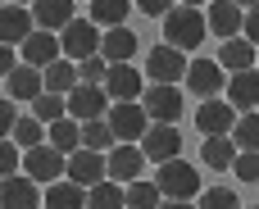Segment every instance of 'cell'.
<instances>
[{
  "instance_id": "6da1fadb",
  "label": "cell",
  "mask_w": 259,
  "mask_h": 209,
  "mask_svg": "<svg viewBox=\"0 0 259 209\" xmlns=\"http://www.w3.org/2000/svg\"><path fill=\"white\" fill-rule=\"evenodd\" d=\"M205 36H209L205 9H196V5H173V9L164 14V41H168V46H178V50H196Z\"/></svg>"
},
{
  "instance_id": "7a4b0ae2",
  "label": "cell",
  "mask_w": 259,
  "mask_h": 209,
  "mask_svg": "<svg viewBox=\"0 0 259 209\" xmlns=\"http://www.w3.org/2000/svg\"><path fill=\"white\" fill-rule=\"evenodd\" d=\"M155 182H159L164 200H196V196H200V173H196V164H187L182 155H178V159H164V164L155 169Z\"/></svg>"
},
{
  "instance_id": "3957f363",
  "label": "cell",
  "mask_w": 259,
  "mask_h": 209,
  "mask_svg": "<svg viewBox=\"0 0 259 209\" xmlns=\"http://www.w3.org/2000/svg\"><path fill=\"white\" fill-rule=\"evenodd\" d=\"M100 36H105V27H96L91 18H73V23H68V27L59 32V46H64V59L82 64V59L100 55Z\"/></svg>"
},
{
  "instance_id": "277c9868",
  "label": "cell",
  "mask_w": 259,
  "mask_h": 209,
  "mask_svg": "<svg viewBox=\"0 0 259 209\" xmlns=\"http://www.w3.org/2000/svg\"><path fill=\"white\" fill-rule=\"evenodd\" d=\"M182 82H187V91H191L196 100H214V96L228 87V68H223L219 59H191Z\"/></svg>"
},
{
  "instance_id": "5b68a950",
  "label": "cell",
  "mask_w": 259,
  "mask_h": 209,
  "mask_svg": "<svg viewBox=\"0 0 259 209\" xmlns=\"http://www.w3.org/2000/svg\"><path fill=\"white\" fill-rule=\"evenodd\" d=\"M105 118H109V128H114V141H141L146 137V105L141 100H118L114 109H105Z\"/></svg>"
},
{
  "instance_id": "8992f818",
  "label": "cell",
  "mask_w": 259,
  "mask_h": 209,
  "mask_svg": "<svg viewBox=\"0 0 259 209\" xmlns=\"http://www.w3.org/2000/svg\"><path fill=\"white\" fill-rule=\"evenodd\" d=\"M64 164H68V155H64V150H55L50 141H41V146L23 150V173H27L32 182H59V178H64Z\"/></svg>"
},
{
  "instance_id": "52a82bcc",
  "label": "cell",
  "mask_w": 259,
  "mask_h": 209,
  "mask_svg": "<svg viewBox=\"0 0 259 209\" xmlns=\"http://www.w3.org/2000/svg\"><path fill=\"white\" fill-rule=\"evenodd\" d=\"M64 178L77 182V187H96V182H105V178H109V159H105V150H87V146H77V150L68 155V164H64Z\"/></svg>"
},
{
  "instance_id": "ba28073f",
  "label": "cell",
  "mask_w": 259,
  "mask_h": 209,
  "mask_svg": "<svg viewBox=\"0 0 259 209\" xmlns=\"http://www.w3.org/2000/svg\"><path fill=\"white\" fill-rule=\"evenodd\" d=\"M146 73H150V82H178V77H187V50H178L168 41L150 46L146 50Z\"/></svg>"
},
{
  "instance_id": "9c48e42d",
  "label": "cell",
  "mask_w": 259,
  "mask_h": 209,
  "mask_svg": "<svg viewBox=\"0 0 259 209\" xmlns=\"http://www.w3.org/2000/svg\"><path fill=\"white\" fill-rule=\"evenodd\" d=\"M64 100H68V114H73L77 123L105 118V109H109V96H105V87H100V82H77Z\"/></svg>"
},
{
  "instance_id": "30bf717a",
  "label": "cell",
  "mask_w": 259,
  "mask_h": 209,
  "mask_svg": "<svg viewBox=\"0 0 259 209\" xmlns=\"http://www.w3.org/2000/svg\"><path fill=\"white\" fill-rule=\"evenodd\" d=\"M141 96H146V114L155 123H178V114H182V87L178 82H150Z\"/></svg>"
},
{
  "instance_id": "8fae6325",
  "label": "cell",
  "mask_w": 259,
  "mask_h": 209,
  "mask_svg": "<svg viewBox=\"0 0 259 209\" xmlns=\"http://www.w3.org/2000/svg\"><path fill=\"white\" fill-rule=\"evenodd\" d=\"M237 118H241V114L228 105V96H223V100L214 96V100H200V105H196V128H200V137H228V132L237 128Z\"/></svg>"
},
{
  "instance_id": "7c38bea8",
  "label": "cell",
  "mask_w": 259,
  "mask_h": 209,
  "mask_svg": "<svg viewBox=\"0 0 259 209\" xmlns=\"http://www.w3.org/2000/svg\"><path fill=\"white\" fill-rule=\"evenodd\" d=\"M141 141H146L141 150H146L150 164H164V159H178V155H182V132H178L173 123H150Z\"/></svg>"
},
{
  "instance_id": "4fadbf2b",
  "label": "cell",
  "mask_w": 259,
  "mask_h": 209,
  "mask_svg": "<svg viewBox=\"0 0 259 209\" xmlns=\"http://www.w3.org/2000/svg\"><path fill=\"white\" fill-rule=\"evenodd\" d=\"M105 159H109V178H114V182H123V187H127V182H137V178L146 173V150H141L137 141H118Z\"/></svg>"
},
{
  "instance_id": "5bb4252c",
  "label": "cell",
  "mask_w": 259,
  "mask_h": 209,
  "mask_svg": "<svg viewBox=\"0 0 259 209\" xmlns=\"http://www.w3.org/2000/svg\"><path fill=\"white\" fill-rule=\"evenodd\" d=\"M105 96L118 105V100H141V91H146V77L132 68V64H109V73H105Z\"/></svg>"
},
{
  "instance_id": "9a60e30c",
  "label": "cell",
  "mask_w": 259,
  "mask_h": 209,
  "mask_svg": "<svg viewBox=\"0 0 259 209\" xmlns=\"http://www.w3.org/2000/svg\"><path fill=\"white\" fill-rule=\"evenodd\" d=\"M36 32V18H32V5H0V41L5 46H23L27 36Z\"/></svg>"
},
{
  "instance_id": "2e32d148",
  "label": "cell",
  "mask_w": 259,
  "mask_h": 209,
  "mask_svg": "<svg viewBox=\"0 0 259 209\" xmlns=\"http://www.w3.org/2000/svg\"><path fill=\"white\" fill-rule=\"evenodd\" d=\"M59 55H64L59 32H46V27H36V32L18 46V59H23V64H32V68H46V64H55Z\"/></svg>"
},
{
  "instance_id": "e0dca14e",
  "label": "cell",
  "mask_w": 259,
  "mask_h": 209,
  "mask_svg": "<svg viewBox=\"0 0 259 209\" xmlns=\"http://www.w3.org/2000/svg\"><path fill=\"white\" fill-rule=\"evenodd\" d=\"M205 23H209V32L214 36H241V23H246V9L237 5V0H209L205 5Z\"/></svg>"
},
{
  "instance_id": "ac0fdd59",
  "label": "cell",
  "mask_w": 259,
  "mask_h": 209,
  "mask_svg": "<svg viewBox=\"0 0 259 209\" xmlns=\"http://www.w3.org/2000/svg\"><path fill=\"white\" fill-rule=\"evenodd\" d=\"M223 96H228V105H232L237 114H250V109H259V68L232 73V77H228V87H223Z\"/></svg>"
},
{
  "instance_id": "d6986e66",
  "label": "cell",
  "mask_w": 259,
  "mask_h": 209,
  "mask_svg": "<svg viewBox=\"0 0 259 209\" xmlns=\"http://www.w3.org/2000/svg\"><path fill=\"white\" fill-rule=\"evenodd\" d=\"M41 205V191L27 173H14L0 182V209H36Z\"/></svg>"
},
{
  "instance_id": "ffe728a7",
  "label": "cell",
  "mask_w": 259,
  "mask_h": 209,
  "mask_svg": "<svg viewBox=\"0 0 259 209\" xmlns=\"http://www.w3.org/2000/svg\"><path fill=\"white\" fill-rule=\"evenodd\" d=\"M5 91H9V100L32 105V100L46 91V77H41V68H32V64H23V59H18V68L5 77Z\"/></svg>"
},
{
  "instance_id": "44dd1931",
  "label": "cell",
  "mask_w": 259,
  "mask_h": 209,
  "mask_svg": "<svg viewBox=\"0 0 259 209\" xmlns=\"http://www.w3.org/2000/svg\"><path fill=\"white\" fill-rule=\"evenodd\" d=\"M137 46H141V41H137V32H132V27H123V23H118V27H105V36H100V55H105L109 64H132Z\"/></svg>"
},
{
  "instance_id": "7402d4cb",
  "label": "cell",
  "mask_w": 259,
  "mask_h": 209,
  "mask_svg": "<svg viewBox=\"0 0 259 209\" xmlns=\"http://www.w3.org/2000/svg\"><path fill=\"white\" fill-rule=\"evenodd\" d=\"M73 5H77V0H32V18H36V27H46V32H64V27L77 18Z\"/></svg>"
},
{
  "instance_id": "603a6c76",
  "label": "cell",
  "mask_w": 259,
  "mask_h": 209,
  "mask_svg": "<svg viewBox=\"0 0 259 209\" xmlns=\"http://www.w3.org/2000/svg\"><path fill=\"white\" fill-rule=\"evenodd\" d=\"M41 209H87V187H77V182H68V178L46 182Z\"/></svg>"
},
{
  "instance_id": "cb8c5ba5",
  "label": "cell",
  "mask_w": 259,
  "mask_h": 209,
  "mask_svg": "<svg viewBox=\"0 0 259 209\" xmlns=\"http://www.w3.org/2000/svg\"><path fill=\"white\" fill-rule=\"evenodd\" d=\"M219 64H223L228 73H246V68H255V64H259L255 41H250V36H228V41L219 46Z\"/></svg>"
},
{
  "instance_id": "d4e9b609",
  "label": "cell",
  "mask_w": 259,
  "mask_h": 209,
  "mask_svg": "<svg viewBox=\"0 0 259 209\" xmlns=\"http://www.w3.org/2000/svg\"><path fill=\"white\" fill-rule=\"evenodd\" d=\"M46 141H50L55 150H64V155H73V150L82 146V123H77L73 114H64V118H55V123L46 128Z\"/></svg>"
},
{
  "instance_id": "484cf974",
  "label": "cell",
  "mask_w": 259,
  "mask_h": 209,
  "mask_svg": "<svg viewBox=\"0 0 259 209\" xmlns=\"http://www.w3.org/2000/svg\"><path fill=\"white\" fill-rule=\"evenodd\" d=\"M237 155H241V150H237L232 132H228V137H205V146H200V159H205L209 169H219V173H223V169H232V164H237Z\"/></svg>"
},
{
  "instance_id": "4316f807",
  "label": "cell",
  "mask_w": 259,
  "mask_h": 209,
  "mask_svg": "<svg viewBox=\"0 0 259 209\" xmlns=\"http://www.w3.org/2000/svg\"><path fill=\"white\" fill-rule=\"evenodd\" d=\"M41 77H46V91H59V96H68V91L82 82V77H77V64H73V59H64V55H59L55 64H46V68H41Z\"/></svg>"
},
{
  "instance_id": "83f0119b",
  "label": "cell",
  "mask_w": 259,
  "mask_h": 209,
  "mask_svg": "<svg viewBox=\"0 0 259 209\" xmlns=\"http://www.w3.org/2000/svg\"><path fill=\"white\" fill-rule=\"evenodd\" d=\"M87 209H127V191H123V182L105 178V182L87 187Z\"/></svg>"
},
{
  "instance_id": "f1b7e54d",
  "label": "cell",
  "mask_w": 259,
  "mask_h": 209,
  "mask_svg": "<svg viewBox=\"0 0 259 209\" xmlns=\"http://www.w3.org/2000/svg\"><path fill=\"white\" fill-rule=\"evenodd\" d=\"M91 5V23L96 27H118V23H127V14L137 9L132 0H87Z\"/></svg>"
},
{
  "instance_id": "f546056e",
  "label": "cell",
  "mask_w": 259,
  "mask_h": 209,
  "mask_svg": "<svg viewBox=\"0 0 259 209\" xmlns=\"http://www.w3.org/2000/svg\"><path fill=\"white\" fill-rule=\"evenodd\" d=\"M14 146H23V150H32V146H41L46 141V123L36 118V114H18V123H14Z\"/></svg>"
},
{
  "instance_id": "4dcf8cb0",
  "label": "cell",
  "mask_w": 259,
  "mask_h": 209,
  "mask_svg": "<svg viewBox=\"0 0 259 209\" xmlns=\"http://www.w3.org/2000/svg\"><path fill=\"white\" fill-rule=\"evenodd\" d=\"M127 191V209H159V200H164V191H159V182H127L123 187Z\"/></svg>"
},
{
  "instance_id": "1f68e13d",
  "label": "cell",
  "mask_w": 259,
  "mask_h": 209,
  "mask_svg": "<svg viewBox=\"0 0 259 209\" xmlns=\"http://www.w3.org/2000/svg\"><path fill=\"white\" fill-rule=\"evenodd\" d=\"M32 114H36V118H41V123L50 128L55 118H64V114H68V100H64L59 91H41V96L32 100Z\"/></svg>"
},
{
  "instance_id": "d6a6232c",
  "label": "cell",
  "mask_w": 259,
  "mask_h": 209,
  "mask_svg": "<svg viewBox=\"0 0 259 209\" xmlns=\"http://www.w3.org/2000/svg\"><path fill=\"white\" fill-rule=\"evenodd\" d=\"M82 146H87V150H109V146H114V128H109V118H91V123H82Z\"/></svg>"
},
{
  "instance_id": "836d02e7",
  "label": "cell",
  "mask_w": 259,
  "mask_h": 209,
  "mask_svg": "<svg viewBox=\"0 0 259 209\" xmlns=\"http://www.w3.org/2000/svg\"><path fill=\"white\" fill-rule=\"evenodd\" d=\"M232 141H237V150H259V109H250V114L237 118Z\"/></svg>"
},
{
  "instance_id": "e575fe53",
  "label": "cell",
  "mask_w": 259,
  "mask_h": 209,
  "mask_svg": "<svg viewBox=\"0 0 259 209\" xmlns=\"http://www.w3.org/2000/svg\"><path fill=\"white\" fill-rule=\"evenodd\" d=\"M196 209H241V200H237L232 187H209V191L196 196Z\"/></svg>"
},
{
  "instance_id": "d590c367",
  "label": "cell",
  "mask_w": 259,
  "mask_h": 209,
  "mask_svg": "<svg viewBox=\"0 0 259 209\" xmlns=\"http://www.w3.org/2000/svg\"><path fill=\"white\" fill-rule=\"evenodd\" d=\"M23 169V146H14V137H0V182L14 178Z\"/></svg>"
},
{
  "instance_id": "8d00e7d4",
  "label": "cell",
  "mask_w": 259,
  "mask_h": 209,
  "mask_svg": "<svg viewBox=\"0 0 259 209\" xmlns=\"http://www.w3.org/2000/svg\"><path fill=\"white\" fill-rule=\"evenodd\" d=\"M232 173H237L241 182H259V150H241L237 164H232Z\"/></svg>"
},
{
  "instance_id": "74e56055",
  "label": "cell",
  "mask_w": 259,
  "mask_h": 209,
  "mask_svg": "<svg viewBox=\"0 0 259 209\" xmlns=\"http://www.w3.org/2000/svg\"><path fill=\"white\" fill-rule=\"evenodd\" d=\"M105 73H109V59H105V55H91V59L77 64V77H82V82H105Z\"/></svg>"
},
{
  "instance_id": "f35d334b",
  "label": "cell",
  "mask_w": 259,
  "mask_h": 209,
  "mask_svg": "<svg viewBox=\"0 0 259 209\" xmlns=\"http://www.w3.org/2000/svg\"><path fill=\"white\" fill-rule=\"evenodd\" d=\"M132 5H137V9H141L146 18H164V14H168V9H173L178 0H132Z\"/></svg>"
},
{
  "instance_id": "ab89813d",
  "label": "cell",
  "mask_w": 259,
  "mask_h": 209,
  "mask_svg": "<svg viewBox=\"0 0 259 209\" xmlns=\"http://www.w3.org/2000/svg\"><path fill=\"white\" fill-rule=\"evenodd\" d=\"M14 123H18V109H14V100L5 96V100H0V137H9Z\"/></svg>"
},
{
  "instance_id": "60d3db41",
  "label": "cell",
  "mask_w": 259,
  "mask_h": 209,
  "mask_svg": "<svg viewBox=\"0 0 259 209\" xmlns=\"http://www.w3.org/2000/svg\"><path fill=\"white\" fill-rule=\"evenodd\" d=\"M14 68H18V55H14V46H5V41H0V77H9Z\"/></svg>"
},
{
  "instance_id": "b9f144b4",
  "label": "cell",
  "mask_w": 259,
  "mask_h": 209,
  "mask_svg": "<svg viewBox=\"0 0 259 209\" xmlns=\"http://www.w3.org/2000/svg\"><path fill=\"white\" fill-rule=\"evenodd\" d=\"M241 36H250V41L259 46V5H255V9H246V23H241Z\"/></svg>"
},
{
  "instance_id": "7bdbcfd3",
  "label": "cell",
  "mask_w": 259,
  "mask_h": 209,
  "mask_svg": "<svg viewBox=\"0 0 259 209\" xmlns=\"http://www.w3.org/2000/svg\"><path fill=\"white\" fill-rule=\"evenodd\" d=\"M159 209H196L191 200H159Z\"/></svg>"
},
{
  "instance_id": "ee69618b",
  "label": "cell",
  "mask_w": 259,
  "mask_h": 209,
  "mask_svg": "<svg viewBox=\"0 0 259 209\" xmlns=\"http://www.w3.org/2000/svg\"><path fill=\"white\" fill-rule=\"evenodd\" d=\"M178 5H196V9H205V5H209V0H178Z\"/></svg>"
},
{
  "instance_id": "f6af8a7d",
  "label": "cell",
  "mask_w": 259,
  "mask_h": 209,
  "mask_svg": "<svg viewBox=\"0 0 259 209\" xmlns=\"http://www.w3.org/2000/svg\"><path fill=\"white\" fill-rule=\"evenodd\" d=\"M237 5H241V9H255V5H259V0H237Z\"/></svg>"
},
{
  "instance_id": "bcb514c9",
  "label": "cell",
  "mask_w": 259,
  "mask_h": 209,
  "mask_svg": "<svg viewBox=\"0 0 259 209\" xmlns=\"http://www.w3.org/2000/svg\"><path fill=\"white\" fill-rule=\"evenodd\" d=\"M14 5H32V0H14Z\"/></svg>"
},
{
  "instance_id": "7dc6e473",
  "label": "cell",
  "mask_w": 259,
  "mask_h": 209,
  "mask_svg": "<svg viewBox=\"0 0 259 209\" xmlns=\"http://www.w3.org/2000/svg\"><path fill=\"white\" fill-rule=\"evenodd\" d=\"M250 209H259V205H250Z\"/></svg>"
},
{
  "instance_id": "c3c4849f",
  "label": "cell",
  "mask_w": 259,
  "mask_h": 209,
  "mask_svg": "<svg viewBox=\"0 0 259 209\" xmlns=\"http://www.w3.org/2000/svg\"><path fill=\"white\" fill-rule=\"evenodd\" d=\"M255 68H259V64H255Z\"/></svg>"
}]
</instances>
